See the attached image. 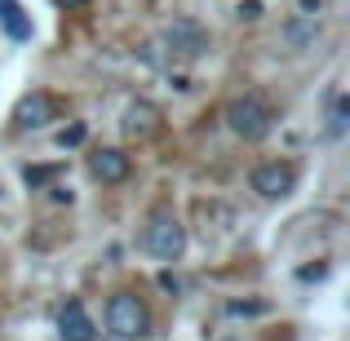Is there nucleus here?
I'll return each instance as SVG.
<instances>
[{
	"label": "nucleus",
	"instance_id": "f257e3e1",
	"mask_svg": "<svg viewBox=\"0 0 350 341\" xmlns=\"http://www.w3.org/2000/svg\"><path fill=\"white\" fill-rule=\"evenodd\" d=\"M137 244H142V253L155 257V262H182V253H187V226L173 213V204H155L151 213H146Z\"/></svg>",
	"mask_w": 350,
	"mask_h": 341
},
{
	"label": "nucleus",
	"instance_id": "f03ea898",
	"mask_svg": "<svg viewBox=\"0 0 350 341\" xmlns=\"http://www.w3.org/2000/svg\"><path fill=\"white\" fill-rule=\"evenodd\" d=\"M275 107L266 94H257V89H248V94H239L226 103V128H231L235 137H244V142H262V137H271L275 128Z\"/></svg>",
	"mask_w": 350,
	"mask_h": 341
},
{
	"label": "nucleus",
	"instance_id": "7ed1b4c3",
	"mask_svg": "<svg viewBox=\"0 0 350 341\" xmlns=\"http://www.w3.org/2000/svg\"><path fill=\"white\" fill-rule=\"evenodd\" d=\"M151 328H155L151 306H146L137 292L120 288V292L107 297V333H111L116 341H146Z\"/></svg>",
	"mask_w": 350,
	"mask_h": 341
},
{
	"label": "nucleus",
	"instance_id": "20e7f679",
	"mask_svg": "<svg viewBox=\"0 0 350 341\" xmlns=\"http://www.w3.org/2000/svg\"><path fill=\"white\" fill-rule=\"evenodd\" d=\"M319 40H324V23H319L315 14H293V18H284L280 31H275V49L288 53V58H306V53H315Z\"/></svg>",
	"mask_w": 350,
	"mask_h": 341
},
{
	"label": "nucleus",
	"instance_id": "39448f33",
	"mask_svg": "<svg viewBox=\"0 0 350 341\" xmlns=\"http://www.w3.org/2000/svg\"><path fill=\"white\" fill-rule=\"evenodd\" d=\"M248 187L257 191L262 200H288L293 191H297V164L293 160H266L253 169V178H248Z\"/></svg>",
	"mask_w": 350,
	"mask_h": 341
},
{
	"label": "nucleus",
	"instance_id": "423d86ee",
	"mask_svg": "<svg viewBox=\"0 0 350 341\" xmlns=\"http://www.w3.org/2000/svg\"><path fill=\"white\" fill-rule=\"evenodd\" d=\"M164 44H169L173 53H182V58H200V53L213 44V36H208V27L196 23V18H173V23L164 27Z\"/></svg>",
	"mask_w": 350,
	"mask_h": 341
},
{
	"label": "nucleus",
	"instance_id": "0eeeda50",
	"mask_svg": "<svg viewBox=\"0 0 350 341\" xmlns=\"http://www.w3.org/2000/svg\"><path fill=\"white\" fill-rule=\"evenodd\" d=\"M160 107L146 103V98H133V103L120 111V133L129 137V142H151L155 133H160Z\"/></svg>",
	"mask_w": 350,
	"mask_h": 341
},
{
	"label": "nucleus",
	"instance_id": "6e6552de",
	"mask_svg": "<svg viewBox=\"0 0 350 341\" xmlns=\"http://www.w3.org/2000/svg\"><path fill=\"white\" fill-rule=\"evenodd\" d=\"M14 120H18V128H44V124H53V120H62V103L49 89H31V94L14 107Z\"/></svg>",
	"mask_w": 350,
	"mask_h": 341
},
{
	"label": "nucleus",
	"instance_id": "1a4fd4ad",
	"mask_svg": "<svg viewBox=\"0 0 350 341\" xmlns=\"http://www.w3.org/2000/svg\"><path fill=\"white\" fill-rule=\"evenodd\" d=\"M89 173H94L103 187H120V182H129V173H133V160H129L120 146H98V151L89 155Z\"/></svg>",
	"mask_w": 350,
	"mask_h": 341
},
{
	"label": "nucleus",
	"instance_id": "9d476101",
	"mask_svg": "<svg viewBox=\"0 0 350 341\" xmlns=\"http://www.w3.org/2000/svg\"><path fill=\"white\" fill-rule=\"evenodd\" d=\"M58 337L62 341H94L98 337V324L85 310V301H67V306L58 310Z\"/></svg>",
	"mask_w": 350,
	"mask_h": 341
},
{
	"label": "nucleus",
	"instance_id": "9b49d317",
	"mask_svg": "<svg viewBox=\"0 0 350 341\" xmlns=\"http://www.w3.org/2000/svg\"><path fill=\"white\" fill-rule=\"evenodd\" d=\"M0 27H5L14 40H31V18L18 0H0Z\"/></svg>",
	"mask_w": 350,
	"mask_h": 341
},
{
	"label": "nucleus",
	"instance_id": "f8f14e48",
	"mask_svg": "<svg viewBox=\"0 0 350 341\" xmlns=\"http://www.w3.org/2000/svg\"><path fill=\"white\" fill-rule=\"evenodd\" d=\"M346 115H350V107H346V98L342 94H333V103H328V137H342L346 133Z\"/></svg>",
	"mask_w": 350,
	"mask_h": 341
},
{
	"label": "nucleus",
	"instance_id": "ddd939ff",
	"mask_svg": "<svg viewBox=\"0 0 350 341\" xmlns=\"http://www.w3.org/2000/svg\"><path fill=\"white\" fill-rule=\"evenodd\" d=\"M235 18H239V23H257V18H262V5H257V0H248V5L239 0V5H235Z\"/></svg>",
	"mask_w": 350,
	"mask_h": 341
},
{
	"label": "nucleus",
	"instance_id": "4468645a",
	"mask_svg": "<svg viewBox=\"0 0 350 341\" xmlns=\"http://www.w3.org/2000/svg\"><path fill=\"white\" fill-rule=\"evenodd\" d=\"M80 142H85V124H71L58 133V146H80Z\"/></svg>",
	"mask_w": 350,
	"mask_h": 341
},
{
	"label": "nucleus",
	"instance_id": "2eb2a0df",
	"mask_svg": "<svg viewBox=\"0 0 350 341\" xmlns=\"http://www.w3.org/2000/svg\"><path fill=\"white\" fill-rule=\"evenodd\" d=\"M324 5H328V0H297V9H301V14H324Z\"/></svg>",
	"mask_w": 350,
	"mask_h": 341
},
{
	"label": "nucleus",
	"instance_id": "dca6fc26",
	"mask_svg": "<svg viewBox=\"0 0 350 341\" xmlns=\"http://www.w3.org/2000/svg\"><path fill=\"white\" fill-rule=\"evenodd\" d=\"M53 5H62V9H89V0H53Z\"/></svg>",
	"mask_w": 350,
	"mask_h": 341
}]
</instances>
